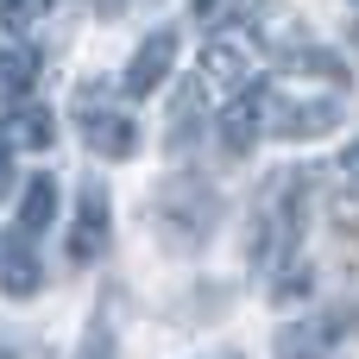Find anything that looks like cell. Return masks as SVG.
I'll return each instance as SVG.
<instances>
[{
  "instance_id": "obj_19",
  "label": "cell",
  "mask_w": 359,
  "mask_h": 359,
  "mask_svg": "<svg viewBox=\"0 0 359 359\" xmlns=\"http://www.w3.org/2000/svg\"><path fill=\"white\" fill-rule=\"evenodd\" d=\"M76 359H114V353H107V341L95 334V341H88V347H82V353H76Z\"/></svg>"
},
{
  "instance_id": "obj_12",
  "label": "cell",
  "mask_w": 359,
  "mask_h": 359,
  "mask_svg": "<svg viewBox=\"0 0 359 359\" xmlns=\"http://www.w3.org/2000/svg\"><path fill=\"white\" fill-rule=\"evenodd\" d=\"M50 221H57V177H44V170H38V177H25V196H19V221H13V227L32 240V233H38V227H50Z\"/></svg>"
},
{
  "instance_id": "obj_7",
  "label": "cell",
  "mask_w": 359,
  "mask_h": 359,
  "mask_svg": "<svg viewBox=\"0 0 359 359\" xmlns=\"http://www.w3.org/2000/svg\"><path fill=\"white\" fill-rule=\"evenodd\" d=\"M107 252V183H82L76 227H69V265H88Z\"/></svg>"
},
{
  "instance_id": "obj_2",
  "label": "cell",
  "mask_w": 359,
  "mask_h": 359,
  "mask_svg": "<svg viewBox=\"0 0 359 359\" xmlns=\"http://www.w3.org/2000/svg\"><path fill=\"white\" fill-rule=\"evenodd\" d=\"M151 221H158L164 246L189 252V246H202V240L215 233L221 196H215V183H202V177H170V183H158V196H151Z\"/></svg>"
},
{
  "instance_id": "obj_6",
  "label": "cell",
  "mask_w": 359,
  "mask_h": 359,
  "mask_svg": "<svg viewBox=\"0 0 359 359\" xmlns=\"http://www.w3.org/2000/svg\"><path fill=\"white\" fill-rule=\"evenodd\" d=\"M202 82L221 95H246L252 88V38H208L202 44Z\"/></svg>"
},
{
  "instance_id": "obj_8",
  "label": "cell",
  "mask_w": 359,
  "mask_h": 359,
  "mask_svg": "<svg viewBox=\"0 0 359 359\" xmlns=\"http://www.w3.org/2000/svg\"><path fill=\"white\" fill-rule=\"evenodd\" d=\"M170 63H177V32H151V38L133 50V63H126V95H151V88H164Z\"/></svg>"
},
{
  "instance_id": "obj_9",
  "label": "cell",
  "mask_w": 359,
  "mask_h": 359,
  "mask_svg": "<svg viewBox=\"0 0 359 359\" xmlns=\"http://www.w3.org/2000/svg\"><path fill=\"white\" fill-rule=\"evenodd\" d=\"M38 284H44V271H38V259H32V240L13 227V233L0 240V290H6L13 303H25Z\"/></svg>"
},
{
  "instance_id": "obj_5",
  "label": "cell",
  "mask_w": 359,
  "mask_h": 359,
  "mask_svg": "<svg viewBox=\"0 0 359 359\" xmlns=\"http://www.w3.org/2000/svg\"><path fill=\"white\" fill-rule=\"evenodd\" d=\"M341 95H322V101H284L271 88V133L278 139H316V133H334L341 126Z\"/></svg>"
},
{
  "instance_id": "obj_1",
  "label": "cell",
  "mask_w": 359,
  "mask_h": 359,
  "mask_svg": "<svg viewBox=\"0 0 359 359\" xmlns=\"http://www.w3.org/2000/svg\"><path fill=\"white\" fill-rule=\"evenodd\" d=\"M322 170H278L259 202H252V233H246V259L252 265H297V240L309 227V196H316Z\"/></svg>"
},
{
  "instance_id": "obj_11",
  "label": "cell",
  "mask_w": 359,
  "mask_h": 359,
  "mask_svg": "<svg viewBox=\"0 0 359 359\" xmlns=\"http://www.w3.org/2000/svg\"><path fill=\"white\" fill-rule=\"evenodd\" d=\"M202 88H208V82H183L177 101H170V139H164L170 158H183V151L202 139Z\"/></svg>"
},
{
  "instance_id": "obj_15",
  "label": "cell",
  "mask_w": 359,
  "mask_h": 359,
  "mask_svg": "<svg viewBox=\"0 0 359 359\" xmlns=\"http://www.w3.org/2000/svg\"><path fill=\"white\" fill-rule=\"evenodd\" d=\"M50 13V0H0V25L6 32H25V25H38Z\"/></svg>"
},
{
  "instance_id": "obj_16",
  "label": "cell",
  "mask_w": 359,
  "mask_h": 359,
  "mask_svg": "<svg viewBox=\"0 0 359 359\" xmlns=\"http://www.w3.org/2000/svg\"><path fill=\"white\" fill-rule=\"evenodd\" d=\"M334 177H341V196H347V202H359V139L334 158Z\"/></svg>"
},
{
  "instance_id": "obj_18",
  "label": "cell",
  "mask_w": 359,
  "mask_h": 359,
  "mask_svg": "<svg viewBox=\"0 0 359 359\" xmlns=\"http://www.w3.org/2000/svg\"><path fill=\"white\" fill-rule=\"evenodd\" d=\"M6 189H13V145L0 139V196H6Z\"/></svg>"
},
{
  "instance_id": "obj_13",
  "label": "cell",
  "mask_w": 359,
  "mask_h": 359,
  "mask_svg": "<svg viewBox=\"0 0 359 359\" xmlns=\"http://www.w3.org/2000/svg\"><path fill=\"white\" fill-rule=\"evenodd\" d=\"M309 290H316V271H309V265H284L278 284H271V303L290 309V303H309Z\"/></svg>"
},
{
  "instance_id": "obj_14",
  "label": "cell",
  "mask_w": 359,
  "mask_h": 359,
  "mask_svg": "<svg viewBox=\"0 0 359 359\" xmlns=\"http://www.w3.org/2000/svg\"><path fill=\"white\" fill-rule=\"evenodd\" d=\"M32 82H38V50H6L0 57V88L6 95H25Z\"/></svg>"
},
{
  "instance_id": "obj_4",
  "label": "cell",
  "mask_w": 359,
  "mask_h": 359,
  "mask_svg": "<svg viewBox=\"0 0 359 359\" xmlns=\"http://www.w3.org/2000/svg\"><path fill=\"white\" fill-rule=\"evenodd\" d=\"M259 133H271V88H265V82H252L246 95L227 101V114H221V145H227V158H246V151L259 145Z\"/></svg>"
},
{
  "instance_id": "obj_3",
  "label": "cell",
  "mask_w": 359,
  "mask_h": 359,
  "mask_svg": "<svg viewBox=\"0 0 359 359\" xmlns=\"http://www.w3.org/2000/svg\"><path fill=\"white\" fill-rule=\"evenodd\" d=\"M76 120H82V139H88V151H95V158L126 164V158L139 151V126H133V114H120V107L107 101V88H101V82L76 95Z\"/></svg>"
},
{
  "instance_id": "obj_10",
  "label": "cell",
  "mask_w": 359,
  "mask_h": 359,
  "mask_svg": "<svg viewBox=\"0 0 359 359\" xmlns=\"http://www.w3.org/2000/svg\"><path fill=\"white\" fill-rule=\"evenodd\" d=\"M0 139H6L13 151H44V145L57 139V120H50L44 101H19V107L0 120Z\"/></svg>"
},
{
  "instance_id": "obj_17",
  "label": "cell",
  "mask_w": 359,
  "mask_h": 359,
  "mask_svg": "<svg viewBox=\"0 0 359 359\" xmlns=\"http://www.w3.org/2000/svg\"><path fill=\"white\" fill-rule=\"evenodd\" d=\"M227 6H233V0H196V19H202V25H221ZM246 6H265V0H240V25H246Z\"/></svg>"
}]
</instances>
